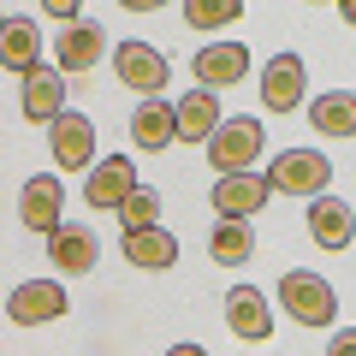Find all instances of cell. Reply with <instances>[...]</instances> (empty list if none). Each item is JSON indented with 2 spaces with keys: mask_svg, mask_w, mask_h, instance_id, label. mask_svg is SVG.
<instances>
[{
  "mask_svg": "<svg viewBox=\"0 0 356 356\" xmlns=\"http://www.w3.org/2000/svg\"><path fill=\"white\" fill-rule=\"evenodd\" d=\"M220 131V95H208V83H196V95L178 102V143H196L202 149Z\"/></svg>",
  "mask_w": 356,
  "mask_h": 356,
  "instance_id": "ffe728a7",
  "label": "cell"
},
{
  "mask_svg": "<svg viewBox=\"0 0 356 356\" xmlns=\"http://www.w3.org/2000/svg\"><path fill=\"white\" fill-rule=\"evenodd\" d=\"M208 255H214L220 267H243L255 255V238H250V220H226L220 214V226L208 232Z\"/></svg>",
  "mask_w": 356,
  "mask_h": 356,
  "instance_id": "7402d4cb",
  "label": "cell"
},
{
  "mask_svg": "<svg viewBox=\"0 0 356 356\" xmlns=\"http://www.w3.org/2000/svg\"><path fill=\"white\" fill-rule=\"evenodd\" d=\"M191 72H196V83L226 89V83H238V77L250 72V48H243V42H214V48H196Z\"/></svg>",
  "mask_w": 356,
  "mask_h": 356,
  "instance_id": "e0dca14e",
  "label": "cell"
},
{
  "mask_svg": "<svg viewBox=\"0 0 356 356\" xmlns=\"http://www.w3.org/2000/svg\"><path fill=\"white\" fill-rule=\"evenodd\" d=\"M339 13H344V24L356 30V0H339Z\"/></svg>",
  "mask_w": 356,
  "mask_h": 356,
  "instance_id": "83f0119b",
  "label": "cell"
},
{
  "mask_svg": "<svg viewBox=\"0 0 356 356\" xmlns=\"http://www.w3.org/2000/svg\"><path fill=\"white\" fill-rule=\"evenodd\" d=\"M226 327L238 332L243 344H261L267 332H273V309H267V297L255 291V285H232L226 291Z\"/></svg>",
  "mask_w": 356,
  "mask_h": 356,
  "instance_id": "5bb4252c",
  "label": "cell"
},
{
  "mask_svg": "<svg viewBox=\"0 0 356 356\" xmlns=\"http://www.w3.org/2000/svg\"><path fill=\"white\" fill-rule=\"evenodd\" d=\"M327 350H332V356H356V327L332 332V339H327Z\"/></svg>",
  "mask_w": 356,
  "mask_h": 356,
  "instance_id": "484cf974",
  "label": "cell"
},
{
  "mask_svg": "<svg viewBox=\"0 0 356 356\" xmlns=\"http://www.w3.org/2000/svg\"><path fill=\"white\" fill-rule=\"evenodd\" d=\"M54 54H60V72H95L107 54V30L89 24V18H72V24H60Z\"/></svg>",
  "mask_w": 356,
  "mask_h": 356,
  "instance_id": "30bf717a",
  "label": "cell"
},
{
  "mask_svg": "<svg viewBox=\"0 0 356 356\" xmlns=\"http://www.w3.org/2000/svg\"><path fill=\"white\" fill-rule=\"evenodd\" d=\"M0 65L18 77H30L42 65V30L30 24V18H6L0 24Z\"/></svg>",
  "mask_w": 356,
  "mask_h": 356,
  "instance_id": "d6986e66",
  "label": "cell"
},
{
  "mask_svg": "<svg viewBox=\"0 0 356 356\" xmlns=\"http://www.w3.org/2000/svg\"><path fill=\"white\" fill-rule=\"evenodd\" d=\"M131 143L137 149H166V143H178V107H166L161 95H143L137 107H131Z\"/></svg>",
  "mask_w": 356,
  "mask_h": 356,
  "instance_id": "9a60e30c",
  "label": "cell"
},
{
  "mask_svg": "<svg viewBox=\"0 0 356 356\" xmlns=\"http://www.w3.org/2000/svg\"><path fill=\"white\" fill-rule=\"evenodd\" d=\"M77 6H83V0H42V13H48V18H60V24H72V18H77Z\"/></svg>",
  "mask_w": 356,
  "mask_h": 356,
  "instance_id": "d4e9b609",
  "label": "cell"
},
{
  "mask_svg": "<svg viewBox=\"0 0 356 356\" xmlns=\"http://www.w3.org/2000/svg\"><path fill=\"white\" fill-rule=\"evenodd\" d=\"M125 13H154V6H166V0H119Z\"/></svg>",
  "mask_w": 356,
  "mask_h": 356,
  "instance_id": "4316f807",
  "label": "cell"
},
{
  "mask_svg": "<svg viewBox=\"0 0 356 356\" xmlns=\"http://www.w3.org/2000/svg\"><path fill=\"white\" fill-rule=\"evenodd\" d=\"M267 149V131L255 125V119H220V131L208 137V166L214 172H243V166H255Z\"/></svg>",
  "mask_w": 356,
  "mask_h": 356,
  "instance_id": "7a4b0ae2",
  "label": "cell"
},
{
  "mask_svg": "<svg viewBox=\"0 0 356 356\" xmlns=\"http://www.w3.org/2000/svg\"><path fill=\"white\" fill-rule=\"evenodd\" d=\"M161 220V191H149V184H137V191L119 202V226L137 232V226H154Z\"/></svg>",
  "mask_w": 356,
  "mask_h": 356,
  "instance_id": "cb8c5ba5",
  "label": "cell"
},
{
  "mask_svg": "<svg viewBox=\"0 0 356 356\" xmlns=\"http://www.w3.org/2000/svg\"><path fill=\"white\" fill-rule=\"evenodd\" d=\"M119 243H125V261H131V267H149V273H161V267H172V261H178V238L161 226V220H154V226L125 232Z\"/></svg>",
  "mask_w": 356,
  "mask_h": 356,
  "instance_id": "ac0fdd59",
  "label": "cell"
},
{
  "mask_svg": "<svg viewBox=\"0 0 356 356\" xmlns=\"http://www.w3.org/2000/svg\"><path fill=\"white\" fill-rule=\"evenodd\" d=\"M267 196H273V178H261L255 166H243V172H220V184L208 191V202L226 220H255L267 208Z\"/></svg>",
  "mask_w": 356,
  "mask_h": 356,
  "instance_id": "3957f363",
  "label": "cell"
},
{
  "mask_svg": "<svg viewBox=\"0 0 356 356\" xmlns=\"http://www.w3.org/2000/svg\"><path fill=\"white\" fill-rule=\"evenodd\" d=\"M48 149H54V161H60V172H89V166H95V125H89V113H72V107H65L48 125Z\"/></svg>",
  "mask_w": 356,
  "mask_h": 356,
  "instance_id": "8992f818",
  "label": "cell"
},
{
  "mask_svg": "<svg viewBox=\"0 0 356 356\" xmlns=\"http://www.w3.org/2000/svg\"><path fill=\"white\" fill-rule=\"evenodd\" d=\"M24 119L30 125H54V119L65 113V72L60 65H36V72L24 77Z\"/></svg>",
  "mask_w": 356,
  "mask_h": 356,
  "instance_id": "4fadbf2b",
  "label": "cell"
},
{
  "mask_svg": "<svg viewBox=\"0 0 356 356\" xmlns=\"http://www.w3.org/2000/svg\"><path fill=\"white\" fill-rule=\"evenodd\" d=\"M267 178H273V191H285V196H321L327 178H332V161L321 149H285L280 161L267 166Z\"/></svg>",
  "mask_w": 356,
  "mask_h": 356,
  "instance_id": "5b68a950",
  "label": "cell"
},
{
  "mask_svg": "<svg viewBox=\"0 0 356 356\" xmlns=\"http://www.w3.org/2000/svg\"><path fill=\"white\" fill-rule=\"evenodd\" d=\"M113 77L125 89H137V95H161L166 77H172V65H166V54L154 48V42H119L113 48Z\"/></svg>",
  "mask_w": 356,
  "mask_h": 356,
  "instance_id": "277c9868",
  "label": "cell"
},
{
  "mask_svg": "<svg viewBox=\"0 0 356 356\" xmlns=\"http://www.w3.org/2000/svg\"><path fill=\"white\" fill-rule=\"evenodd\" d=\"M131 191H137V166H131V154H107V161H95V166H89L83 202L95 208V214H107V208L119 214V202H125Z\"/></svg>",
  "mask_w": 356,
  "mask_h": 356,
  "instance_id": "9c48e42d",
  "label": "cell"
},
{
  "mask_svg": "<svg viewBox=\"0 0 356 356\" xmlns=\"http://www.w3.org/2000/svg\"><path fill=\"white\" fill-rule=\"evenodd\" d=\"M303 89H309L303 54H273V60L261 65V102H267V113H297Z\"/></svg>",
  "mask_w": 356,
  "mask_h": 356,
  "instance_id": "ba28073f",
  "label": "cell"
},
{
  "mask_svg": "<svg viewBox=\"0 0 356 356\" xmlns=\"http://www.w3.org/2000/svg\"><path fill=\"white\" fill-rule=\"evenodd\" d=\"M356 232V214L344 196H309V238L321 243V250H344Z\"/></svg>",
  "mask_w": 356,
  "mask_h": 356,
  "instance_id": "2e32d148",
  "label": "cell"
},
{
  "mask_svg": "<svg viewBox=\"0 0 356 356\" xmlns=\"http://www.w3.org/2000/svg\"><path fill=\"white\" fill-rule=\"evenodd\" d=\"M60 208H65V191H60L54 172L24 178V191H18V220H24L30 232H54L60 226Z\"/></svg>",
  "mask_w": 356,
  "mask_h": 356,
  "instance_id": "7c38bea8",
  "label": "cell"
},
{
  "mask_svg": "<svg viewBox=\"0 0 356 356\" xmlns=\"http://www.w3.org/2000/svg\"><path fill=\"white\" fill-rule=\"evenodd\" d=\"M280 309L297 321V327H332V321H339L332 285L321 280V273H309V267H291V273L280 280Z\"/></svg>",
  "mask_w": 356,
  "mask_h": 356,
  "instance_id": "6da1fadb",
  "label": "cell"
},
{
  "mask_svg": "<svg viewBox=\"0 0 356 356\" xmlns=\"http://www.w3.org/2000/svg\"><path fill=\"white\" fill-rule=\"evenodd\" d=\"M309 125L321 137H356V89H327L309 102Z\"/></svg>",
  "mask_w": 356,
  "mask_h": 356,
  "instance_id": "44dd1931",
  "label": "cell"
},
{
  "mask_svg": "<svg viewBox=\"0 0 356 356\" xmlns=\"http://www.w3.org/2000/svg\"><path fill=\"white\" fill-rule=\"evenodd\" d=\"M65 309H72V297L54 280H24L6 297V321H13V327H42V321H60Z\"/></svg>",
  "mask_w": 356,
  "mask_h": 356,
  "instance_id": "52a82bcc",
  "label": "cell"
},
{
  "mask_svg": "<svg viewBox=\"0 0 356 356\" xmlns=\"http://www.w3.org/2000/svg\"><path fill=\"white\" fill-rule=\"evenodd\" d=\"M243 18V0H184V24L191 30H226Z\"/></svg>",
  "mask_w": 356,
  "mask_h": 356,
  "instance_id": "603a6c76",
  "label": "cell"
},
{
  "mask_svg": "<svg viewBox=\"0 0 356 356\" xmlns=\"http://www.w3.org/2000/svg\"><path fill=\"white\" fill-rule=\"evenodd\" d=\"M48 255L60 273H89V267L102 261V238L89 226H72V220H60V226L48 232Z\"/></svg>",
  "mask_w": 356,
  "mask_h": 356,
  "instance_id": "8fae6325",
  "label": "cell"
}]
</instances>
